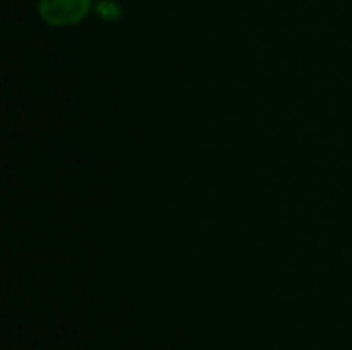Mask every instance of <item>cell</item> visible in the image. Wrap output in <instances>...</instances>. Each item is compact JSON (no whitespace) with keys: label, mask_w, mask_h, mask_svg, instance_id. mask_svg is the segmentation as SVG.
I'll list each match as a JSON object with an SVG mask.
<instances>
[{"label":"cell","mask_w":352,"mask_h":350,"mask_svg":"<svg viewBox=\"0 0 352 350\" xmlns=\"http://www.w3.org/2000/svg\"><path fill=\"white\" fill-rule=\"evenodd\" d=\"M38 10L45 23L52 26H69L88 14L89 0H40Z\"/></svg>","instance_id":"cell-1"},{"label":"cell","mask_w":352,"mask_h":350,"mask_svg":"<svg viewBox=\"0 0 352 350\" xmlns=\"http://www.w3.org/2000/svg\"><path fill=\"white\" fill-rule=\"evenodd\" d=\"M96 12L100 17L107 21H116L120 16V7L116 2H110V0H103L96 5Z\"/></svg>","instance_id":"cell-2"}]
</instances>
